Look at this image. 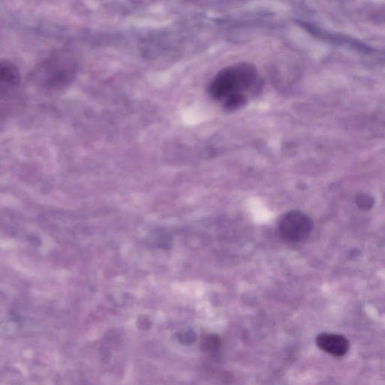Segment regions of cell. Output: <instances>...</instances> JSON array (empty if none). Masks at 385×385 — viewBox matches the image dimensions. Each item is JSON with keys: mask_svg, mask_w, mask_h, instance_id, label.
I'll list each match as a JSON object with an SVG mask.
<instances>
[{"mask_svg": "<svg viewBox=\"0 0 385 385\" xmlns=\"http://www.w3.org/2000/svg\"><path fill=\"white\" fill-rule=\"evenodd\" d=\"M258 71L249 64L227 66L212 79L209 85V95L226 110L244 107L249 94L259 86Z\"/></svg>", "mask_w": 385, "mask_h": 385, "instance_id": "1", "label": "cell"}, {"mask_svg": "<svg viewBox=\"0 0 385 385\" xmlns=\"http://www.w3.org/2000/svg\"><path fill=\"white\" fill-rule=\"evenodd\" d=\"M21 79L19 69L12 64L0 61V84H17Z\"/></svg>", "mask_w": 385, "mask_h": 385, "instance_id": "5", "label": "cell"}, {"mask_svg": "<svg viewBox=\"0 0 385 385\" xmlns=\"http://www.w3.org/2000/svg\"><path fill=\"white\" fill-rule=\"evenodd\" d=\"M279 229L284 239L298 244L309 237L313 230V222L305 212L291 210L284 214Z\"/></svg>", "mask_w": 385, "mask_h": 385, "instance_id": "3", "label": "cell"}, {"mask_svg": "<svg viewBox=\"0 0 385 385\" xmlns=\"http://www.w3.org/2000/svg\"><path fill=\"white\" fill-rule=\"evenodd\" d=\"M316 344L322 351L335 356H342L349 349V341L344 336L324 333L318 336Z\"/></svg>", "mask_w": 385, "mask_h": 385, "instance_id": "4", "label": "cell"}, {"mask_svg": "<svg viewBox=\"0 0 385 385\" xmlns=\"http://www.w3.org/2000/svg\"><path fill=\"white\" fill-rule=\"evenodd\" d=\"M375 201L372 196L366 194L359 195L356 199V206L362 211H369L374 206Z\"/></svg>", "mask_w": 385, "mask_h": 385, "instance_id": "6", "label": "cell"}, {"mask_svg": "<svg viewBox=\"0 0 385 385\" xmlns=\"http://www.w3.org/2000/svg\"><path fill=\"white\" fill-rule=\"evenodd\" d=\"M75 65L65 55L56 54L42 64L39 74V79L47 89L62 88L73 79Z\"/></svg>", "mask_w": 385, "mask_h": 385, "instance_id": "2", "label": "cell"}]
</instances>
